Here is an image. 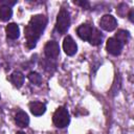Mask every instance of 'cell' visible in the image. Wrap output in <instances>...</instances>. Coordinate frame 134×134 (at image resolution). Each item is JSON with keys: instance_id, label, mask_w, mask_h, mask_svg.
<instances>
[{"instance_id": "21", "label": "cell", "mask_w": 134, "mask_h": 134, "mask_svg": "<svg viewBox=\"0 0 134 134\" xmlns=\"http://www.w3.org/2000/svg\"><path fill=\"white\" fill-rule=\"evenodd\" d=\"M133 16H134V9L131 8V9H130V13H129V15H128L129 20H130L131 22H134V18H133Z\"/></svg>"}, {"instance_id": "6", "label": "cell", "mask_w": 134, "mask_h": 134, "mask_svg": "<svg viewBox=\"0 0 134 134\" xmlns=\"http://www.w3.org/2000/svg\"><path fill=\"white\" fill-rule=\"evenodd\" d=\"M122 48H124V45L120 42H118L114 37L108 39L107 44H106V49L110 54L119 55L122 51Z\"/></svg>"}, {"instance_id": "9", "label": "cell", "mask_w": 134, "mask_h": 134, "mask_svg": "<svg viewBox=\"0 0 134 134\" xmlns=\"http://www.w3.org/2000/svg\"><path fill=\"white\" fill-rule=\"evenodd\" d=\"M28 107L31 114H34L35 116H41L46 111V105L42 102H31L29 103Z\"/></svg>"}, {"instance_id": "10", "label": "cell", "mask_w": 134, "mask_h": 134, "mask_svg": "<svg viewBox=\"0 0 134 134\" xmlns=\"http://www.w3.org/2000/svg\"><path fill=\"white\" fill-rule=\"evenodd\" d=\"M15 122L20 128H26L29 125V117L26 112L24 111H18L15 115Z\"/></svg>"}, {"instance_id": "2", "label": "cell", "mask_w": 134, "mask_h": 134, "mask_svg": "<svg viewBox=\"0 0 134 134\" xmlns=\"http://www.w3.org/2000/svg\"><path fill=\"white\" fill-rule=\"evenodd\" d=\"M71 23V19H70V14L66 8H61L58 17H57V22H55V30L60 34V35H64L67 32V30L69 29Z\"/></svg>"}, {"instance_id": "22", "label": "cell", "mask_w": 134, "mask_h": 134, "mask_svg": "<svg viewBox=\"0 0 134 134\" xmlns=\"http://www.w3.org/2000/svg\"><path fill=\"white\" fill-rule=\"evenodd\" d=\"M16 134H25V132H23V131H18Z\"/></svg>"}, {"instance_id": "8", "label": "cell", "mask_w": 134, "mask_h": 134, "mask_svg": "<svg viewBox=\"0 0 134 134\" xmlns=\"http://www.w3.org/2000/svg\"><path fill=\"white\" fill-rule=\"evenodd\" d=\"M92 30H93V27L90 24L85 23V24H81L76 28V34H77V36L82 40L88 41L89 38H90V36H91V34H92Z\"/></svg>"}, {"instance_id": "4", "label": "cell", "mask_w": 134, "mask_h": 134, "mask_svg": "<svg viewBox=\"0 0 134 134\" xmlns=\"http://www.w3.org/2000/svg\"><path fill=\"white\" fill-rule=\"evenodd\" d=\"M44 54L48 60H55L60 54V46L57 41H48L44 46Z\"/></svg>"}, {"instance_id": "19", "label": "cell", "mask_w": 134, "mask_h": 134, "mask_svg": "<svg viewBox=\"0 0 134 134\" xmlns=\"http://www.w3.org/2000/svg\"><path fill=\"white\" fill-rule=\"evenodd\" d=\"M73 3L76 4V5H80L81 7L85 8V9H88L89 6H90V3L88 1H86V0L85 1H73Z\"/></svg>"}, {"instance_id": "13", "label": "cell", "mask_w": 134, "mask_h": 134, "mask_svg": "<svg viewBox=\"0 0 134 134\" xmlns=\"http://www.w3.org/2000/svg\"><path fill=\"white\" fill-rule=\"evenodd\" d=\"M88 41H89V43L91 45L97 46V45L102 44V42H103V34L99 31V29L93 28L92 34H91V36H90V38H89Z\"/></svg>"}, {"instance_id": "15", "label": "cell", "mask_w": 134, "mask_h": 134, "mask_svg": "<svg viewBox=\"0 0 134 134\" xmlns=\"http://www.w3.org/2000/svg\"><path fill=\"white\" fill-rule=\"evenodd\" d=\"M114 38H115L118 42H120L122 45H125L126 43H128V41H129V39H130V34H129L128 30L119 29V30L116 31Z\"/></svg>"}, {"instance_id": "18", "label": "cell", "mask_w": 134, "mask_h": 134, "mask_svg": "<svg viewBox=\"0 0 134 134\" xmlns=\"http://www.w3.org/2000/svg\"><path fill=\"white\" fill-rule=\"evenodd\" d=\"M117 14L120 16V17H125L127 15V12H128V5L126 3H120L118 6H117V9H116Z\"/></svg>"}, {"instance_id": "12", "label": "cell", "mask_w": 134, "mask_h": 134, "mask_svg": "<svg viewBox=\"0 0 134 134\" xmlns=\"http://www.w3.org/2000/svg\"><path fill=\"white\" fill-rule=\"evenodd\" d=\"M9 81H10V83H12L15 87L20 88V87H22V85H23V83H24V74H23L21 71H19V70H15V71L10 74Z\"/></svg>"}, {"instance_id": "14", "label": "cell", "mask_w": 134, "mask_h": 134, "mask_svg": "<svg viewBox=\"0 0 134 134\" xmlns=\"http://www.w3.org/2000/svg\"><path fill=\"white\" fill-rule=\"evenodd\" d=\"M13 16V9L6 5H0V20L3 22L8 21Z\"/></svg>"}, {"instance_id": "7", "label": "cell", "mask_w": 134, "mask_h": 134, "mask_svg": "<svg viewBox=\"0 0 134 134\" xmlns=\"http://www.w3.org/2000/svg\"><path fill=\"white\" fill-rule=\"evenodd\" d=\"M63 49L67 55H73L77 51V45L70 36H66L63 41Z\"/></svg>"}, {"instance_id": "3", "label": "cell", "mask_w": 134, "mask_h": 134, "mask_svg": "<svg viewBox=\"0 0 134 134\" xmlns=\"http://www.w3.org/2000/svg\"><path fill=\"white\" fill-rule=\"evenodd\" d=\"M53 125L58 128H65L70 122V115L65 107H59L52 115Z\"/></svg>"}, {"instance_id": "5", "label": "cell", "mask_w": 134, "mask_h": 134, "mask_svg": "<svg viewBox=\"0 0 134 134\" xmlns=\"http://www.w3.org/2000/svg\"><path fill=\"white\" fill-rule=\"evenodd\" d=\"M99 26L106 31H113L117 27V21L112 15H104L99 20Z\"/></svg>"}, {"instance_id": "11", "label": "cell", "mask_w": 134, "mask_h": 134, "mask_svg": "<svg viewBox=\"0 0 134 134\" xmlns=\"http://www.w3.org/2000/svg\"><path fill=\"white\" fill-rule=\"evenodd\" d=\"M6 37L10 40H16L20 36V28L16 23H8L5 27Z\"/></svg>"}, {"instance_id": "16", "label": "cell", "mask_w": 134, "mask_h": 134, "mask_svg": "<svg viewBox=\"0 0 134 134\" xmlns=\"http://www.w3.org/2000/svg\"><path fill=\"white\" fill-rule=\"evenodd\" d=\"M29 82L36 86H40L42 84V75L37 71H30L27 75Z\"/></svg>"}, {"instance_id": "1", "label": "cell", "mask_w": 134, "mask_h": 134, "mask_svg": "<svg viewBox=\"0 0 134 134\" xmlns=\"http://www.w3.org/2000/svg\"><path fill=\"white\" fill-rule=\"evenodd\" d=\"M47 22L48 19L44 15H35L30 18L28 24L24 28L26 46L28 49H32L37 45V42L46 28Z\"/></svg>"}, {"instance_id": "17", "label": "cell", "mask_w": 134, "mask_h": 134, "mask_svg": "<svg viewBox=\"0 0 134 134\" xmlns=\"http://www.w3.org/2000/svg\"><path fill=\"white\" fill-rule=\"evenodd\" d=\"M40 64H41V68H43L45 71H50V68H51V67H53V68L55 69V64H52L51 61L48 60V59L42 60V61L40 62Z\"/></svg>"}, {"instance_id": "20", "label": "cell", "mask_w": 134, "mask_h": 134, "mask_svg": "<svg viewBox=\"0 0 134 134\" xmlns=\"http://www.w3.org/2000/svg\"><path fill=\"white\" fill-rule=\"evenodd\" d=\"M16 3H17V1H6V0L1 1V5H6V6H8V7L15 5Z\"/></svg>"}]
</instances>
